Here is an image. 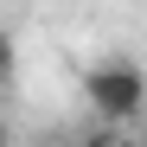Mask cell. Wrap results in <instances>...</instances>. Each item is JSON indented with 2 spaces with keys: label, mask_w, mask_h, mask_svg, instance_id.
Returning a JSON list of instances; mask_svg holds the SVG:
<instances>
[{
  "label": "cell",
  "mask_w": 147,
  "mask_h": 147,
  "mask_svg": "<svg viewBox=\"0 0 147 147\" xmlns=\"http://www.w3.org/2000/svg\"><path fill=\"white\" fill-rule=\"evenodd\" d=\"M83 102L102 115V121H134L147 109V70L128 64V58H102V64H90L83 70Z\"/></svg>",
  "instance_id": "obj_1"
},
{
  "label": "cell",
  "mask_w": 147,
  "mask_h": 147,
  "mask_svg": "<svg viewBox=\"0 0 147 147\" xmlns=\"http://www.w3.org/2000/svg\"><path fill=\"white\" fill-rule=\"evenodd\" d=\"M141 147H147V141H141Z\"/></svg>",
  "instance_id": "obj_4"
},
{
  "label": "cell",
  "mask_w": 147,
  "mask_h": 147,
  "mask_svg": "<svg viewBox=\"0 0 147 147\" xmlns=\"http://www.w3.org/2000/svg\"><path fill=\"white\" fill-rule=\"evenodd\" d=\"M90 147H141V141H128V134H102V141H90Z\"/></svg>",
  "instance_id": "obj_3"
},
{
  "label": "cell",
  "mask_w": 147,
  "mask_h": 147,
  "mask_svg": "<svg viewBox=\"0 0 147 147\" xmlns=\"http://www.w3.org/2000/svg\"><path fill=\"white\" fill-rule=\"evenodd\" d=\"M13 70H19V45H13V32H7V26H0V83H7Z\"/></svg>",
  "instance_id": "obj_2"
}]
</instances>
